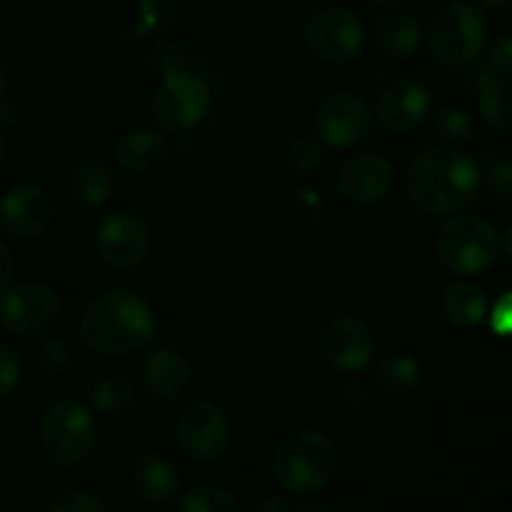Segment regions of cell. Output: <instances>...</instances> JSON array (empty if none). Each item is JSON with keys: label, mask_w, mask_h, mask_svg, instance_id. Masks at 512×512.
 <instances>
[{"label": "cell", "mask_w": 512, "mask_h": 512, "mask_svg": "<svg viewBox=\"0 0 512 512\" xmlns=\"http://www.w3.org/2000/svg\"><path fill=\"white\" fill-rule=\"evenodd\" d=\"M405 188L420 213L445 218L473 203L480 188V170L460 150L433 148L413 160Z\"/></svg>", "instance_id": "6da1fadb"}, {"label": "cell", "mask_w": 512, "mask_h": 512, "mask_svg": "<svg viewBox=\"0 0 512 512\" xmlns=\"http://www.w3.org/2000/svg\"><path fill=\"white\" fill-rule=\"evenodd\" d=\"M155 328L153 308L133 290H110L90 300L78 325L83 343L100 355H128L148 348Z\"/></svg>", "instance_id": "7a4b0ae2"}, {"label": "cell", "mask_w": 512, "mask_h": 512, "mask_svg": "<svg viewBox=\"0 0 512 512\" xmlns=\"http://www.w3.org/2000/svg\"><path fill=\"white\" fill-rule=\"evenodd\" d=\"M338 468V450L320 430H295L273 453L275 480L285 493L310 498L320 493Z\"/></svg>", "instance_id": "3957f363"}, {"label": "cell", "mask_w": 512, "mask_h": 512, "mask_svg": "<svg viewBox=\"0 0 512 512\" xmlns=\"http://www.w3.org/2000/svg\"><path fill=\"white\" fill-rule=\"evenodd\" d=\"M438 258L450 273L475 278L488 273L500 255V235L490 220L473 213H460L445 220L435 238Z\"/></svg>", "instance_id": "277c9868"}, {"label": "cell", "mask_w": 512, "mask_h": 512, "mask_svg": "<svg viewBox=\"0 0 512 512\" xmlns=\"http://www.w3.org/2000/svg\"><path fill=\"white\" fill-rule=\"evenodd\" d=\"M98 443V423L78 400H58L40 420V448L55 465H78Z\"/></svg>", "instance_id": "5b68a950"}, {"label": "cell", "mask_w": 512, "mask_h": 512, "mask_svg": "<svg viewBox=\"0 0 512 512\" xmlns=\"http://www.w3.org/2000/svg\"><path fill=\"white\" fill-rule=\"evenodd\" d=\"M488 23L483 13L470 3H450L433 18L428 30L430 53L448 68L473 63L485 48Z\"/></svg>", "instance_id": "8992f818"}, {"label": "cell", "mask_w": 512, "mask_h": 512, "mask_svg": "<svg viewBox=\"0 0 512 512\" xmlns=\"http://www.w3.org/2000/svg\"><path fill=\"white\" fill-rule=\"evenodd\" d=\"M210 108V88L198 75L185 70L165 68L163 80L153 95V118L165 133H188L203 123Z\"/></svg>", "instance_id": "52a82bcc"}, {"label": "cell", "mask_w": 512, "mask_h": 512, "mask_svg": "<svg viewBox=\"0 0 512 512\" xmlns=\"http://www.w3.org/2000/svg\"><path fill=\"white\" fill-rule=\"evenodd\" d=\"M365 40L363 20L348 8H323L305 28L308 50L323 63H348L360 53Z\"/></svg>", "instance_id": "ba28073f"}, {"label": "cell", "mask_w": 512, "mask_h": 512, "mask_svg": "<svg viewBox=\"0 0 512 512\" xmlns=\"http://www.w3.org/2000/svg\"><path fill=\"white\" fill-rule=\"evenodd\" d=\"M230 420L220 405L210 400H198L180 413L175 425V438L188 458L210 463L220 458L230 445Z\"/></svg>", "instance_id": "9c48e42d"}, {"label": "cell", "mask_w": 512, "mask_h": 512, "mask_svg": "<svg viewBox=\"0 0 512 512\" xmlns=\"http://www.w3.org/2000/svg\"><path fill=\"white\" fill-rule=\"evenodd\" d=\"M60 313V298L50 285L20 283L0 298V320L18 338H33L48 330Z\"/></svg>", "instance_id": "30bf717a"}, {"label": "cell", "mask_w": 512, "mask_h": 512, "mask_svg": "<svg viewBox=\"0 0 512 512\" xmlns=\"http://www.w3.org/2000/svg\"><path fill=\"white\" fill-rule=\"evenodd\" d=\"M315 348H318L320 360H323L330 370L353 375L373 363L375 338L373 333H370L368 325L343 315V318L330 320V323L320 330Z\"/></svg>", "instance_id": "8fae6325"}, {"label": "cell", "mask_w": 512, "mask_h": 512, "mask_svg": "<svg viewBox=\"0 0 512 512\" xmlns=\"http://www.w3.org/2000/svg\"><path fill=\"white\" fill-rule=\"evenodd\" d=\"M315 133L328 148H353L368 138L373 128V113L360 95L333 93L315 110Z\"/></svg>", "instance_id": "7c38bea8"}, {"label": "cell", "mask_w": 512, "mask_h": 512, "mask_svg": "<svg viewBox=\"0 0 512 512\" xmlns=\"http://www.w3.org/2000/svg\"><path fill=\"white\" fill-rule=\"evenodd\" d=\"M95 250L105 265L115 270H130L143 263L150 250V230L135 213H115L100 223L95 233Z\"/></svg>", "instance_id": "4fadbf2b"}, {"label": "cell", "mask_w": 512, "mask_h": 512, "mask_svg": "<svg viewBox=\"0 0 512 512\" xmlns=\"http://www.w3.org/2000/svg\"><path fill=\"white\" fill-rule=\"evenodd\" d=\"M433 113V93L420 80H395L375 103V118L390 133H408Z\"/></svg>", "instance_id": "5bb4252c"}, {"label": "cell", "mask_w": 512, "mask_h": 512, "mask_svg": "<svg viewBox=\"0 0 512 512\" xmlns=\"http://www.w3.org/2000/svg\"><path fill=\"white\" fill-rule=\"evenodd\" d=\"M393 165L378 153H358L345 160L335 178L340 198L355 205H370L383 200L393 188Z\"/></svg>", "instance_id": "9a60e30c"}, {"label": "cell", "mask_w": 512, "mask_h": 512, "mask_svg": "<svg viewBox=\"0 0 512 512\" xmlns=\"http://www.w3.org/2000/svg\"><path fill=\"white\" fill-rule=\"evenodd\" d=\"M53 198L40 185H15L0 200V225L8 235L20 240L35 238L53 223Z\"/></svg>", "instance_id": "2e32d148"}, {"label": "cell", "mask_w": 512, "mask_h": 512, "mask_svg": "<svg viewBox=\"0 0 512 512\" xmlns=\"http://www.w3.org/2000/svg\"><path fill=\"white\" fill-rule=\"evenodd\" d=\"M145 388L165 403H175L183 398L193 385L190 365L178 353L168 348H155L143 360Z\"/></svg>", "instance_id": "e0dca14e"}, {"label": "cell", "mask_w": 512, "mask_h": 512, "mask_svg": "<svg viewBox=\"0 0 512 512\" xmlns=\"http://www.w3.org/2000/svg\"><path fill=\"white\" fill-rule=\"evenodd\" d=\"M133 490L143 503L168 505L180 490L178 468L160 453H145L133 465Z\"/></svg>", "instance_id": "ac0fdd59"}, {"label": "cell", "mask_w": 512, "mask_h": 512, "mask_svg": "<svg viewBox=\"0 0 512 512\" xmlns=\"http://www.w3.org/2000/svg\"><path fill=\"white\" fill-rule=\"evenodd\" d=\"M165 153H168V145H165L163 135L150 128L128 130L120 135L118 145H115V158H118L120 168L130 170V173H150L163 163Z\"/></svg>", "instance_id": "d6986e66"}, {"label": "cell", "mask_w": 512, "mask_h": 512, "mask_svg": "<svg viewBox=\"0 0 512 512\" xmlns=\"http://www.w3.org/2000/svg\"><path fill=\"white\" fill-rule=\"evenodd\" d=\"M478 110L485 125L493 130H512V85L493 70H478Z\"/></svg>", "instance_id": "ffe728a7"}, {"label": "cell", "mask_w": 512, "mask_h": 512, "mask_svg": "<svg viewBox=\"0 0 512 512\" xmlns=\"http://www.w3.org/2000/svg\"><path fill=\"white\" fill-rule=\"evenodd\" d=\"M375 45L388 58H410L423 45V25L408 13L388 15L375 28Z\"/></svg>", "instance_id": "44dd1931"}, {"label": "cell", "mask_w": 512, "mask_h": 512, "mask_svg": "<svg viewBox=\"0 0 512 512\" xmlns=\"http://www.w3.org/2000/svg\"><path fill=\"white\" fill-rule=\"evenodd\" d=\"M68 193L83 208H100L113 195V175L98 160H83L70 170Z\"/></svg>", "instance_id": "7402d4cb"}, {"label": "cell", "mask_w": 512, "mask_h": 512, "mask_svg": "<svg viewBox=\"0 0 512 512\" xmlns=\"http://www.w3.org/2000/svg\"><path fill=\"white\" fill-rule=\"evenodd\" d=\"M443 313L458 328H475L488 315V295L470 280L448 285L443 295Z\"/></svg>", "instance_id": "603a6c76"}, {"label": "cell", "mask_w": 512, "mask_h": 512, "mask_svg": "<svg viewBox=\"0 0 512 512\" xmlns=\"http://www.w3.org/2000/svg\"><path fill=\"white\" fill-rule=\"evenodd\" d=\"M85 393H88L90 408L105 415H125L135 405V388L130 385L128 378L115 373L95 375Z\"/></svg>", "instance_id": "cb8c5ba5"}, {"label": "cell", "mask_w": 512, "mask_h": 512, "mask_svg": "<svg viewBox=\"0 0 512 512\" xmlns=\"http://www.w3.org/2000/svg\"><path fill=\"white\" fill-rule=\"evenodd\" d=\"M373 380L385 395L405 398V395H413L420 388L423 370H420L418 360L408 358V355H388V358L375 363Z\"/></svg>", "instance_id": "d4e9b609"}, {"label": "cell", "mask_w": 512, "mask_h": 512, "mask_svg": "<svg viewBox=\"0 0 512 512\" xmlns=\"http://www.w3.org/2000/svg\"><path fill=\"white\" fill-rule=\"evenodd\" d=\"M180 512H238L240 503L233 493L218 485H203L185 495L178 503Z\"/></svg>", "instance_id": "484cf974"}, {"label": "cell", "mask_w": 512, "mask_h": 512, "mask_svg": "<svg viewBox=\"0 0 512 512\" xmlns=\"http://www.w3.org/2000/svg\"><path fill=\"white\" fill-rule=\"evenodd\" d=\"M323 158H325L323 143H320L318 138H310V135L295 138L293 143H290L288 155H285L290 173L300 175V178H308V175H313L315 170L323 165Z\"/></svg>", "instance_id": "4316f807"}, {"label": "cell", "mask_w": 512, "mask_h": 512, "mask_svg": "<svg viewBox=\"0 0 512 512\" xmlns=\"http://www.w3.org/2000/svg\"><path fill=\"white\" fill-rule=\"evenodd\" d=\"M68 360H70L68 348L55 338H38L28 348V363L43 375L60 373V370L68 365Z\"/></svg>", "instance_id": "83f0119b"}, {"label": "cell", "mask_w": 512, "mask_h": 512, "mask_svg": "<svg viewBox=\"0 0 512 512\" xmlns=\"http://www.w3.org/2000/svg\"><path fill=\"white\" fill-rule=\"evenodd\" d=\"M435 130H438L440 138L450 145H465L470 143L475 135L473 120H470V115L460 108L440 110L438 118H435Z\"/></svg>", "instance_id": "f1b7e54d"}, {"label": "cell", "mask_w": 512, "mask_h": 512, "mask_svg": "<svg viewBox=\"0 0 512 512\" xmlns=\"http://www.w3.org/2000/svg\"><path fill=\"white\" fill-rule=\"evenodd\" d=\"M53 512H108V505L88 490H65L50 503Z\"/></svg>", "instance_id": "f546056e"}, {"label": "cell", "mask_w": 512, "mask_h": 512, "mask_svg": "<svg viewBox=\"0 0 512 512\" xmlns=\"http://www.w3.org/2000/svg\"><path fill=\"white\" fill-rule=\"evenodd\" d=\"M20 383V358L10 345L0 343V400L8 398Z\"/></svg>", "instance_id": "4dcf8cb0"}, {"label": "cell", "mask_w": 512, "mask_h": 512, "mask_svg": "<svg viewBox=\"0 0 512 512\" xmlns=\"http://www.w3.org/2000/svg\"><path fill=\"white\" fill-rule=\"evenodd\" d=\"M490 70L503 78H512V35H503L490 48Z\"/></svg>", "instance_id": "1f68e13d"}, {"label": "cell", "mask_w": 512, "mask_h": 512, "mask_svg": "<svg viewBox=\"0 0 512 512\" xmlns=\"http://www.w3.org/2000/svg\"><path fill=\"white\" fill-rule=\"evenodd\" d=\"M488 185L498 198L510 200L512 203V160H500L490 168Z\"/></svg>", "instance_id": "d6a6232c"}, {"label": "cell", "mask_w": 512, "mask_h": 512, "mask_svg": "<svg viewBox=\"0 0 512 512\" xmlns=\"http://www.w3.org/2000/svg\"><path fill=\"white\" fill-rule=\"evenodd\" d=\"M490 328L500 338H510L512 335V290L503 295V298L495 303L493 313H490Z\"/></svg>", "instance_id": "836d02e7"}, {"label": "cell", "mask_w": 512, "mask_h": 512, "mask_svg": "<svg viewBox=\"0 0 512 512\" xmlns=\"http://www.w3.org/2000/svg\"><path fill=\"white\" fill-rule=\"evenodd\" d=\"M15 275V258L13 253H10L8 245L0 243V293H3L5 288L10 285V280H13Z\"/></svg>", "instance_id": "e575fe53"}, {"label": "cell", "mask_w": 512, "mask_h": 512, "mask_svg": "<svg viewBox=\"0 0 512 512\" xmlns=\"http://www.w3.org/2000/svg\"><path fill=\"white\" fill-rule=\"evenodd\" d=\"M253 510H258V512H285V510H288V500L275 498V495H268V498H263L260 503H255Z\"/></svg>", "instance_id": "d590c367"}, {"label": "cell", "mask_w": 512, "mask_h": 512, "mask_svg": "<svg viewBox=\"0 0 512 512\" xmlns=\"http://www.w3.org/2000/svg\"><path fill=\"white\" fill-rule=\"evenodd\" d=\"M313 510H323V512H333L328 503H320V500H310V503L300 505V512H313Z\"/></svg>", "instance_id": "8d00e7d4"}, {"label": "cell", "mask_w": 512, "mask_h": 512, "mask_svg": "<svg viewBox=\"0 0 512 512\" xmlns=\"http://www.w3.org/2000/svg\"><path fill=\"white\" fill-rule=\"evenodd\" d=\"M505 248V255H508V260L512 263V223L508 225V230H505V238L503 243H500Z\"/></svg>", "instance_id": "74e56055"}, {"label": "cell", "mask_w": 512, "mask_h": 512, "mask_svg": "<svg viewBox=\"0 0 512 512\" xmlns=\"http://www.w3.org/2000/svg\"><path fill=\"white\" fill-rule=\"evenodd\" d=\"M370 3L378 5V8L393 10V8H398V5H403V0H370Z\"/></svg>", "instance_id": "f35d334b"}, {"label": "cell", "mask_w": 512, "mask_h": 512, "mask_svg": "<svg viewBox=\"0 0 512 512\" xmlns=\"http://www.w3.org/2000/svg\"><path fill=\"white\" fill-rule=\"evenodd\" d=\"M15 110L13 108H0V120H3V123H13L15 120Z\"/></svg>", "instance_id": "ab89813d"}, {"label": "cell", "mask_w": 512, "mask_h": 512, "mask_svg": "<svg viewBox=\"0 0 512 512\" xmlns=\"http://www.w3.org/2000/svg\"><path fill=\"white\" fill-rule=\"evenodd\" d=\"M485 5H490V8H510L512 0H483Z\"/></svg>", "instance_id": "60d3db41"}, {"label": "cell", "mask_w": 512, "mask_h": 512, "mask_svg": "<svg viewBox=\"0 0 512 512\" xmlns=\"http://www.w3.org/2000/svg\"><path fill=\"white\" fill-rule=\"evenodd\" d=\"M5 93H8V78H5V70L0 68V100L5 98Z\"/></svg>", "instance_id": "b9f144b4"}, {"label": "cell", "mask_w": 512, "mask_h": 512, "mask_svg": "<svg viewBox=\"0 0 512 512\" xmlns=\"http://www.w3.org/2000/svg\"><path fill=\"white\" fill-rule=\"evenodd\" d=\"M3 155H5V135L3 130H0V160H3Z\"/></svg>", "instance_id": "7bdbcfd3"}]
</instances>
